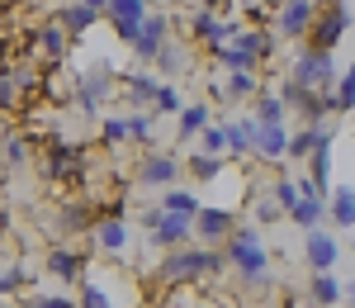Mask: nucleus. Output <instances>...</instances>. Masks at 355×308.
<instances>
[{"label": "nucleus", "mask_w": 355, "mask_h": 308, "mask_svg": "<svg viewBox=\"0 0 355 308\" xmlns=\"http://www.w3.org/2000/svg\"><path fill=\"white\" fill-rule=\"evenodd\" d=\"M76 304L81 308H142V289H137V280L128 271L90 261V275L76 289Z\"/></svg>", "instance_id": "obj_1"}, {"label": "nucleus", "mask_w": 355, "mask_h": 308, "mask_svg": "<svg viewBox=\"0 0 355 308\" xmlns=\"http://www.w3.org/2000/svg\"><path fill=\"white\" fill-rule=\"evenodd\" d=\"M223 261L246 289H270V252L261 242V228H237L223 242Z\"/></svg>", "instance_id": "obj_2"}, {"label": "nucleus", "mask_w": 355, "mask_h": 308, "mask_svg": "<svg viewBox=\"0 0 355 308\" xmlns=\"http://www.w3.org/2000/svg\"><path fill=\"white\" fill-rule=\"evenodd\" d=\"M223 252H209V247H180V252H166L157 261V271H152V280H162L166 289H175V284H209L214 275H223Z\"/></svg>", "instance_id": "obj_3"}, {"label": "nucleus", "mask_w": 355, "mask_h": 308, "mask_svg": "<svg viewBox=\"0 0 355 308\" xmlns=\"http://www.w3.org/2000/svg\"><path fill=\"white\" fill-rule=\"evenodd\" d=\"M90 252L105 261H123L128 256V223H123V204L114 199L100 209V223L90 228Z\"/></svg>", "instance_id": "obj_4"}, {"label": "nucleus", "mask_w": 355, "mask_h": 308, "mask_svg": "<svg viewBox=\"0 0 355 308\" xmlns=\"http://www.w3.org/2000/svg\"><path fill=\"white\" fill-rule=\"evenodd\" d=\"M237 209L232 204H204V214L194 219V247H209V252H223V242L237 232Z\"/></svg>", "instance_id": "obj_5"}, {"label": "nucleus", "mask_w": 355, "mask_h": 308, "mask_svg": "<svg viewBox=\"0 0 355 308\" xmlns=\"http://www.w3.org/2000/svg\"><path fill=\"white\" fill-rule=\"evenodd\" d=\"M43 271H48V280L67 284V294H71V289H81L85 275H90V256H85L81 247L57 242V247H48V256H43Z\"/></svg>", "instance_id": "obj_6"}, {"label": "nucleus", "mask_w": 355, "mask_h": 308, "mask_svg": "<svg viewBox=\"0 0 355 308\" xmlns=\"http://www.w3.org/2000/svg\"><path fill=\"white\" fill-rule=\"evenodd\" d=\"M289 81L308 85V90H331L341 76H336V62H331V53L303 48V53H294V62H289Z\"/></svg>", "instance_id": "obj_7"}, {"label": "nucleus", "mask_w": 355, "mask_h": 308, "mask_svg": "<svg viewBox=\"0 0 355 308\" xmlns=\"http://www.w3.org/2000/svg\"><path fill=\"white\" fill-rule=\"evenodd\" d=\"M171 24H175V19H171L166 10H152V15H147V28L137 33V43H133V57H137L142 71H157L166 43H171Z\"/></svg>", "instance_id": "obj_8"}, {"label": "nucleus", "mask_w": 355, "mask_h": 308, "mask_svg": "<svg viewBox=\"0 0 355 308\" xmlns=\"http://www.w3.org/2000/svg\"><path fill=\"white\" fill-rule=\"evenodd\" d=\"M147 15H152V5L147 0H105V24L119 33V43H128L133 48L137 33L147 28Z\"/></svg>", "instance_id": "obj_9"}, {"label": "nucleus", "mask_w": 355, "mask_h": 308, "mask_svg": "<svg viewBox=\"0 0 355 308\" xmlns=\"http://www.w3.org/2000/svg\"><path fill=\"white\" fill-rule=\"evenodd\" d=\"M351 5H322L318 10V24H313V33H308V48H318V53H331L336 43H341V33L351 28Z\"/></svg>", "instance_id": "obj_10"}, {"label": "nucleus", "mask_w": 355, "mask_h": 308, "mask_svg": "<svg viewBox=\"0 0 355 308\" xmlns=\"http://www.w3.org/2000/svg\"><path fill=\"white\" fill-rule=\"evenodd\" d=\"M318 0H289V5H279L275 10V33L279 38H308L313 24H318Z\"/></svg>", "instance_id": "obj_11"}, {"label": "nucleus", "mask_w": 355, "mask_h": 308, "mask_svg": "<svg viewBox=\"0 0 355 308\" xmlns=\"http://www.w3.org/2000/svg\"><path fill=\"white\" fill-rule=\"evenodd\" d=\"M303 261H308V275H336L341 242L331 237L327 228H318V232H308V237H303Z\"/></svg>", "instance_id": "obj_12"}, {"label": "nucleus", "mask_w": 355, "mask_h": 308, "mask_svg": "<svg viewBox=\"0 0 355 308\" xmlns=\"http://www.w3.org/2000/svg\"><path fill=\"white\" fill-rule=\"evenodd\" d=\"M53 19L67 28V38H81L85 28L105 24V0H76V5H57Z\"/></svg>", "instance_id": "obj_13"}, {"label": "nucleus", "mask_w": 355, "mask_h": 308, "mask_svg": "<svg viewBox=\"0 0 355 308\" xmlns=\"http://www.w3.org/2000/svg\"><path fill=\"white\" fill-rule=\"evenodd\" d=\"M180 180V162L171 152H142L137 157V185H157V190H175Z\"/></svg>", "instance_id": "obj_14"}, {"label": "nucleus", "mask_w": 355, "mask_h": 308, "mask_svg": "<svg viewBox=\"0 0 355 308\" xmlns=\"http://www.w3.org/2000/svg\"><path fill=\"white\" fill-rule=\"evenodd\" d=\"M81 166H85L81 147H71V142H62V138L48 142V152H43V176L48 180H71V176H81Z\"/></svg>", "instance_id": "obj_15"}, {"label": "nucleus", "mask_w": 355, "mask_h": 308, "mask_svg": "<svg viewBox=\"0 0 355 308\" xmlns=\"http://www.w3.org/2000/svg\"><path fill=\"white\" fill-rule=\"evenodd\" d=\"M119 85H123V100H128L133 110H152L157 95H162V76H157V71H142V67H137V71H123Z\"/></svg>", "instance_id": "obj_16"}, {"label": "nucleus", "mask_w": 355, "mask_h": 308, "mask_svg": "<svg viewBox=\"0 0 355 308\" xmlns=\"http://www.w3.org/2000/svg\"><path fill=\"white\" fill-rule=\"evenodd\" d=\"M266 85H261V71H246V76H223V81L209 85V100L218 105H242V100H256Z\"/></svg>", "instance_id": "obj_17"}, {"label": "nucleus", "mask_w": 355, "mask_h": 308, "mask_svg": "<svg viewBox=\"0 0 355 308\" xmlns=\"http://www.w3.org/2000/svg\"><path fill=\"white\" fill-rule=\"evenodd\" d=\"M28 48H38L48 62H62V57L71 53V38H67V28L57 24V19H38L33 33H28Z\"/></svg>", "instance_id": "obj_18"}, {"label": "nucleus", "mask_w": 355, "mask_h": 308, "mask_svg": "<svg viewBox=\"0 0 355 308\" xmlns=\"http://www.w3.org/2000/svg\"><path fill=\"white\" fill-rule=\"evenodd\" d=\"M157 252H180V247H194V223L190 219H175V214H166L162 228L147 237Z\"/></svg>", "instance_id": "obj_19"}, {"label": "nucleus", "mask_w": 355, "mask_h": 308, "mask_svg": "<svg viewBox=\"0 0 355 308\" xmlns=\"http://www.w3.org/2000/svg\"><path fill=\"white\" fill-rule=\"evenodd\" d=\"M95 223H100V214H95L85 199H67V204L57 209V228H62L67 237H76V232L90 237V228H95Z\"/></svg>", "instance_id": "obj_20"}, {"label": "nucleus", "mask_w": 355, "mask_h": 308, "mask_svg": "<svg viewBox=\"0 0 355 308\" xmlns=\"http://www.w3.org/2000/svg\"><path fill=\"white\" fill-rule=\"evenodd\" d=\"M289 128L284 123H275V128H266V123H256V157L261 162H284L289 157Z\"/></svg>", "instance_id": "obj_21"}, {"label": "nucleus", "mask_w": 355, "mask_h": 308, "mask_svg": "<svg viewBox=\"0 0 355 308\" xmlns=\"http://www.w3.org/2000/svg\"><path fill=\"white\" fill-rule=\"evenodd\" d=\"M327 138H331V123H303L299 133L289 138V162H299V166H303V162H308Z\"/></svg>", "instance_id": "obj_22"}, {"label": "nucleus", "mask_w": 355, "mask_h": 308, "mask_svg": "<svg viewBox=\"0 0 355 308\" xmlns=\"http://www.w3.org/2000/svg\"><path fill=\"white\" fill-rule=\"evenodd\" d=\"M251 119H256V123H266V128H275V123H284V119H289V105L279 100V90H275V85H266V90L251 100Z\"/></svg>", "instance_id": "obj_23"}, {"label": "nucleus", "mask_w": 355, "mask_h": 308, "mask_svg": "<svg viewBox=\"0 0 355 308\" xmlns=\"http://www.w3.org/2000/svg\"><path fill=\"white\" fill-rule=\"evenodd\" d=\"M303 166H308L303 176L313 180V190H318L322 199H331V138L322 142V147H318V152H313V157H308Z\"/></svg>", "instance_id": "obj_24"}, {"label": "nucleus", "mask_w": 355, "mask_h": 308, "mask_svg": "<svg viewBox=\"0 0 355 308\" xmlns=\"http://www.w3.org/2000/svg\"><path fill=\"white\" fill-rule=\"evenodd\" d=\"M327 219L341 228V232H351V228H355V185H336V190H331Z\"/></svg>", "instance_id": "obj_25"}, {"label": "nucleus", "mask_w": 355, "mask_h": 308, "mask_svg": "<svg viewBox=\"0 0 355 308\" xmlns=\"http://www.w3.org/2000/svg\"><path fill=\"white\" fill-rule=\"evenodd\" d=\"M162 209L166 214H175V219H199V214H204V199L194 195V190H180V185H175V190H166L162 195Z\"/></svg>", "instance_id": "obj_26"}, {"label": "nucleus", "mask_w": 355, "mask_h": 308, "mask_svg": "<svg viewBox=\"0 0 355 308\" xmlns=\"http://www.w3.org/2000/svg\"><path fill=\"white\" fill-rule=\"evenodd\" d=\"M308 299L318 308H336L346 299V284L336 280V275H308Z\"/></svg>", "instance_id": "obj_27"}, {"label": "nucleus", "mask_w": 355, "mask_h": 308, "mask_svg": "<svg viewBox=\"0 0 355 308\" xmlns=\"http://www.w3.org/2000/svg\"><path fill=\"white\" fill-rule=\"evenodd\" d=\"M227 152L232 157H256V119H232L227 123Z\"/></svg>", "instance_id": "obj_28"}, {"label": "nucleus", "mask_w": 355, "mask_h": 308, "mask_svg": "<svg viewBox=\"0 0 355 308\" xmlns=\"http://www.w3.org/2000/svg\"><path fill=\"white\" fill-rule=\"evenodd\" d=\"M128 142L147 147V152H157V114H152V110H133V114H128Z\"/></svg>", "instance_id": "obj_29"}, {"label": "nucleus", "mask_w": 355, "mask_h": 308, "mask_svg": "<svg viewBox=\"0 0 355 308\" xmlns=\"http://www.w3.org/2000/svg\"><path fill=\"white\" fill-rule=\"evenodd\" d=\"M237 48H242L246 57H256V62L266 67V62L275 57V33H270V28H246L242 38H237Z\"/></svg>", "instance_id": "obj_30"}, {"label": "nucleus", "mask_w": 355, "mask_h": 308, "mask_svg": "<svg viewBox=\"0 0 355 308\" xmlns=\"http://www.w3.org/2000/svg\"><path fill=\"white\" fill-rule=\"evenodd\" d=\"M180 71H190V48L171 38V43H166V53H162V62H157V76H162V81H175Z\"/></svg>", "instance_id": "obj_31"}, {"label": "nucleus", "mask_w": 355, "mask_h": 308, "mask_svg": "<svg viewBox=\"0 0 355 308\" xmlns=\"http://www.w3.org/2000/svg\"><path fill=\"white\" fill-rule=\"evenodd\" d=\"M175 123H180V128H175V133H180V142H190V138H199L214 119H209V105H204V100H194V105H185V114H180Z\"/></svg>", "instance_id": "obj_32"}, {"label": "nucleus", "mask_w": 355, "mask_h": 308, "mask_svg": "<svg viewBox=\"0 0 355 308\" xmlns=\"http://www.w3.org/2000/svg\"><path fill=\"white\" fill-rule=\"evenodd\" d=\"M24 105V85L15 76V67H0V114H15Z\"/></svg>", "instance_id": "obj_33"}, {"label": "nucleus", "mask_w": 355, "mask_h": 308, "mask_svg": "<svg viewBox=\"0 0 355 308\" xmlns=\"http://www.w3.org/2000/svg\"><path fill=\"white\" fill-rule=\"evenodd\" d=\"M214 62H218L227 76H246V71H261V62H256V57H246L237 43H232V48H223V53H214Z\"/></svg>", "instance_id": "obj_34"}, {"label": "nucleus", "mask_w": 355, "mask_h": 308, "mask_svg": "<svg viewBox=\"0 0 355 308\" xmlns=\"http://www.w3.org/2000/svg\"><path fill=\"white\" fill-rule=\"evenodd\" d=\"M185 171H190V180H199V185H204V180H218V176H223V157L190 152V157H185Z\"/></svg>", "instance_id": "obj_35"}, {"label": "nucleus", "mask_w": 355, "mask_h": 308, "mask_svg": "<svg viewBox=\"0 0 355 308\" xmlns=\"http://www.w3.org/2000/svg\"><path fill=\"white\" fill-rule=\"evenodd\" d=\"M270 195H275V204L284 209V219H289V214H294V209L303 204V195H299V180H294V176H279V180L270 185Z\"/></svg>", "instance_id": "obj_36"}, {"label": "nucleus", "mask_w": 355, "mask_h": 308, "mask_svg": "<svg viewBox=\"0 0 355 308\" xmlns=\"http://www.w3.org/2000/svg\"><path fill=\"white\" fill-rule=\"evenodd\" d=\"M331 100H336V114H351L355 110V57H351V67L341 71V81L331 85Z\"/></svg>", "instance_id": "obj_37"}, {"label": "nucleus", "mask_w": 355, "mask_h": 308, "mask_svg": "<svg viewBox=\"0 0 355 308\" xmlns=\"http://www.w3.org/2000/svg\"><path fill=\"white\" fill-rule=\"evenodd\" d=\"M15 294H28V271L15 261L10 271H0V304L5 299H15Z\"/></svg>", "instance_id": "obj_38"}, {"label": "nucleus", "mask_w": 355, "mask_h": 308, "mask_svg": "<svg viewBox=\"0 0 355 308\" xmlns=\"http://www.w3.org/2000/svg\"><path fill=\"white\" fill-rule=\"evenodd\" d=\"M100 142H105V147L128 142V114H105V119H100Z\"/></svg>", "instance_id": "obj_39"}, {"label": "nucleus", "mask_w": 355, "mask_h": 308, "mask_svg": "<svg viewBox=\"0 0 355 308\" xmlns=\"http://www.w3.org/2000/svg\"><path fill=\"white\" fill-rule=\"evenodd\" d=\"M152 114H185V95H180V85L175 81H162V95H157V105H152Z\"/></svg>", "instance_id": "obj_40"}, {"label": "nucleus", "mask_w": 355, "mask_h": 308, "mask_svg": "<svg viewBox=\"0 0 355 308\" xmlns=\"http://www.w3.org/2000/svg\"><path fill=\"white\" fill-rule=\"evenodd\" d=\"M24 308H81L76 294H48V289H28L24 294Z\"/></svg>", "instance_id": "obj_41"}, {"label": "nucleus", "mask_w": 355, "mask_h": 308, "mask_svg": "<svg viewBox=\"0 0 355 308\" xmlns=\"http://www.w3.org/2000/svg\"><path fill=\"white\" fill-rule=\"evenodd\" d=\"M199 152H204V157H223V152H227V123H209V128L199 133Z\"/></svg>", "instance_id": "obj_42"}, {"label": "nucleus", "mask_w": 355, "mask_h": 308, "mask_svg": "<svg viewBox=\"0 0 355 308\" xmlns=\"http://www.w3.org/2000/svg\"><path fill=\"white\" fill-rule=\"evenodd\" d=\"M251 214H256V228H270V223L284 219V209L275 204V195H256L251 199Z\"/></svg>", "instance_id": "obj_43"}, {"label": "nucleus", "mask_w": 355, "mask_h": 308, "mask_svg": "<svg viewBox=\"0 0 355 308\" xmlns=\"http://www.w3.org/2000/svg\"><path fill=\"white\" fill-rule=\"evenodd\" d=\"M0 157H5L10 166H24V162H28V133H15V138L0 147Z\"/></svg>", "instance_id": "obj_44"}, {"label": "nucleus", "mask_w": 355, "mask_h": 308, "mask_svg": "<svg viewBox=\"0 0 355 308\" xmlns=\"http://www.w3.org/2000/svg\"><path fill=\"white\" fill-rule=\"evenodd\" d=\"M162 308H199V299H194L190 284H175V289H171V299H166Z\"/></svg>", "instance_id": "obj_45"}, {"label": "nucleus", "mask_w": 355, "mask_h": 308, "mask_svg": "<svg viewBox=\"0 0 355 308\" xmlns=\"http://www.w3.org/2000/svg\"><path fill=\"white\" fill-rule=\"evenodd\" d=\"M15 138V133H10V119H5V114H0V147H5V142Z\"/></svg>", "instance_id": "obj_46"}, {"label": "nucleus", "mask_w": 355, "mask_h": 308, "mask_svg": "<svg viewBox=\"0 0 355 308\" xmlns=\"http://www.w3.org/2000/svg\"><path fill=\"white\" fill-rule=\"evenodd\" d=\"M5 180H10V162L0 157V190H5Z\"/></svg>", "instance_id": "obj_47"}, {"label": "nucleus", "mask_w": 355, "mask_h": 308, "mask_svg": "<svg viewBox=\"0 0 355 308\" xmlns=\"http://www.w3.org/2000/svg\"><path fill=\"white\" fill-rule=\"evenodd\" d=\"M10 266H15V261H10V256H5V247H0V271H10Z\"/></svg>", "instance_id": "obj_48"}, {"label": "nucleus", "mask_w": 355, "mask_h": 308, "mask_svg": "<svg viewBox=\"0 0 355 308\" xmlns=\"http://www.w3.org/2000/svg\"><path fill=\"white\" fill-rule=\"evenodd\" d=\"M346 304H351V308H355V284H346Z\"/></svg>", "instance_id": "obj_49"}, {"label": "nucleus", "mask_w": 355, "mask_h": 308, "mask_svg": "<svg viewBox=\"0 0 355 308\" xmlns=\"http://www.w3.org/2000/svg\"><path fill=\"white\" fill-rule=\"evenodd\" d=\"M0 232H5V209H0Z\"/></svg>", "instance_id": "obj_50"}, {"label": "nucleus", "mask_w": 355, "mask_h": 308, "mask_svg": "<svg viewBox=\"0 0 355 308\" xmlns=\"http://www.w3.org/2000/svg\"><path fill=\"white\" fill-rule=\"evenodd\" d=\"M0 308H24V304H0Z\"/></svg>", "instance_id": "obj_51"}]
</instances>
